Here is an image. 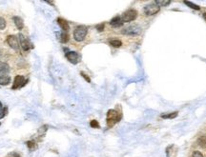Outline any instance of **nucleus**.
<instances>
[{
  "label": "nucleus",
  "instance_id": "obj_4",
  "mask_svg": "<svg viewBox=\"0 0 206 157\" xmlns=\"http://www.w3.org/2000/svg\"><path fill=\"white\" fill-rule=\"evenodd\" d=\"M159 10H160V8L157 5H156L155 3L149 4V5H146L144 7V14L148 15V16H151V15H154L159 13Z\"/></svg>",
  "mask_w": 206,
  "mask_h": 157
},
{
  "label": "nucleus",
  "instance_id": "obj_11",
  "mask_svg": "<svg viewBox=\"0 0 206 157\" xmlns=\"http://www.w3.org/2000/svg\"><path fill=\"white\" fill-rule=\"evenodd\" d=\"M177 154V150L175 145H171L170 147L166 148V155L167 157H176Z\"/></svg>",
  "mask_w": 206,
  "mask_h": 157
},
{
  "label": "nucleus",
  "instance_id": "obj_28",
  "mask_svg": "<svg viewBox=\"0 0 206 157\" xmlns=\"http://www.w3.org/2000/svg\"><path fill=\"white\" fill-rule=\"evenodd\" d=\"M81 74V75L83 76V77L86 79V81H87V82H89V83L91 82V79L88 77V76H87V74H84V72H81V74Z\"/></svg>",
  "mask_w": 206,
  "mask_h": 157
},
{
  "label": "nucleus",
  "instance_id": "obj_17",
  "mask_svg": "<svg viewBox=\"0 0 206 157\" xmlns=\"http://www.w3.org/2000/svg\"><path fill=\"white\" fill-rule=\"evenodd\" d=\"M156 5H157L159 8L160 7H165V6H168L169 4L171 3V1H169V0H166V1H164V0H156V1L154 2Z\"/></svg>",
  "mask_w": 206,
  "mask_h": 157
},
{
  "label": "nucleus",
  "instance_id": "obj_21",
  "mask_svg": "<svg viewBox=\"0 0 206 157\" xmlns=\"http://www.w3.org/2000/svg\"><path fill=\"white\" fill-rule=\"evenodd\" d=\"M184 4H186L187 6H189L191 9H194V10H197V11H199L200 10V6H197L196 5V4H194L192 2H189V1H184Z\"/></svg>",
  "mask_w": 206,
  "mask_h": 157
},
{
  "label": "nucleus",
  "instance_id": "obj_5",
  "mask_svg": "<svg viewBox=\"0 0 206 157\" xmlns=\"http://www.w3.org/2000/svg\"><path fill=\"white\" fill-rule=\"evenodd\" d=\"M141 33V29L140 27L139 26H136V25H133L126 28L122 31V34H126V35H131V36H135V35H139Z\"/></svg>",
  "mask_w": 206,
  "mask_h": 157
},
{
  "label": "nucleus",
  "instance_id": "obj_23",
  "mask_svg": "<svg viewBox=\"0 0 206 157\" xmlns=\"http://www.w3.org/2000/svg\"><path fill=\"white\" fill-rule=\"evenodd\" d=\"M90 125H91L92 128H99V124H98V121H96V120H92L91 123H90Z\"/></svg>",
  "mask_w": 206,
  "mask_h": 157
},
{
  "label": "nucleus",
  "instance_id": "obj_25",
  "mask_svg": "<svg viewBox=\"0 0 206 157\" xmlns=\"http://www.w3.org/2000/svg\"><path fill=\"white\" fill-rule=\"evenodd\" d=\"M27 146L29 147V148H35L36 145L34 141H29V142H27Z\"/></svg>",
  "mask_w": 206,
  "mask_h": 157
},
{
  "label": "nucleus",
  "instance_id": "obj_31",
  "mask_svg": "<svg viewBox=\"0 0 206 157\" xmlns=\"http://www.w3.org/2000/svg\"><path fill=\"white\" fill-rule=\"evenodd\" d=\"M203 18H204V19L206 20V13H205V14H203Z\"/></svg>",
  "mask_w": 206,
  "mask_h": 157
},
{
  "label": "nucleus",
  "instance_id": "obj_24",
  "mask_svg": "<svg viewBox=\"0 0 206 157\" xmlns=\"http://www.w3.org/2000/svg\"><path fill=\"white\" fill-rule=\"evenodd\" d=\"M7 112H8V108H4L1 110V112H0V119L3 118L4 116H5L7 114Z\"/></svg>",
  "mask_w": 206,
  "mask_h": 157
},
{
  "label": "nucleus",
  "instance_id": "obj_22",
  "mask_svg": "<svg viewBox=\"0 0 206 157\" xmlns=\"http://www.w3.org/2000/svg\"><path fill=\"white\" fill-rule=\"evenodd\" d=\"M6 28V20L3 17H0V30H4Z\"/></svg>",
  "mask_w": 206,
  "mask_h": 157
},
{
  "label": "nucleus",
  "instance_id": "obj_6",
  "mask_svg": "<svg viewBox=\"0 0 206 157\" xmlns=\"http://www.w3.org/2000/svg\"><path fill=\"white\" fill-rule=\"evenodd\" d=\"M7 43L11 49L14 50H18L19 49V43H18V38L15 35H9L7 37Z\"/></svg>",
  "mask_w": 206,
  "mask_h": 157
},
{
  "label": "nucleus",
  "instance_id": "obj_15",
  "mask_svg": "<svg viewBox=\"0 0 206 157\" xmlns=\"http://www.w3.org/2000/svg\"><path fill=\"white\" fill-rule=\"evenodd\" d=\"M58 39L61 43H67L69 41V34L66 33V31H63V33L59 34Z\"/></svg>",
  "mask_w": 206,
  "mask_h": 157
},
{
  "label": "nucleus",
  "instance_id": "obj_19",
  "mask_svg": "<svg viewBox=\"0 0 206 157\" xmlns=\"http://www.w3.org/2000/svg\"><path fill=\"white\" fill-rule=\"evenodd\" d=\"M10 71V67L6 63H0V72L1 74H5Z\"/></svg>",
  "mask_w": 206,
  "mask_h": 157
},
{
  "label": "nucleus",
  "instance_id": "obj_14",
  "mask_svg": "<svg viewBox=\"0 0 206 157\" xmlns=\"http://www.w3.org/2000/svg\"><path fill=\"white\" fill-rule=\"evenodd\" d=\"M13 20H14L15 26H17V28L18 30H22L23 29V28H24V22H23V20L21 18L18 17V16H14Z\"/></svg>",
  "mask_w": 206,
  "mask_h": 157
},
{
  "label": "nucleus",
  "instance_id": "obj_8",
  "mask_svg": "<svg viewBox=\"0 0 206 157\" xmlns=\"http://www.w3.org/2000/svg\"><path fill=\"white\" fill-rule=\"evenodd\" d=\"M67 59L70 61L72 64H78L79 62V54L75 51H69L66 54Z\"/></svg>",
  "mask_w": 206,
  "mask_h": 157
},
{
  "label": "nucleus",
  "instance_id": "obj_3",
  "mask_svg": "<svg viewBox=\"0 0 206 157\" xmlns=\"http://www.w3.org/2000/svg\"><path fill=\"white\" fill-rule=\"evenodd\" d=\"M137 17V11L136 10H128L126 11L125 13L122 14V16H121V18H122V21L125 23V22H132L134 21V20Z\"/></svg>",
  "mask_w": 206,
  "mask_h": 157
},
{
  "label": "nucleus",
  "instance_id": "obj_10",
  "mask_svg": "<svg viewBox=\"0 0 206 157\" xmlns=\"http://www.w3.org/2000/svg\"><path fill=\"white\" fill-rule=\"evenodd\" d=\"M123 21H122V18H121V16H116L113 18L111 21H110V24L112 27L114 28H119L123 25Z\"/></svg>",
  "mask_w": 206,
  "mask_h": 157
},
{
  "label": "nucleus",
  "instance_id": "obj_29",
  "mask_svg": "<svg viewBox=\"0 0 206 157\" xmlns=\"http://www.w3.org/2000/svg\"><path fill=\"white\" fill-rule=\"evenodd\" d=\"M96 29H98L99 31H102L104 30V24L102 23L101 25H98V26H96Z\"/></svg>",
  "mask_w": 206,
  "mask_h": 157
},
{
  "label": "nucleus",
  "instance_id": "obj_7",
  "mask_svg": "<svg viewBox=\"0 0 206 157\" xmlns=\"http://www.w3.org/2000/svg\"><path fill=\"white\" fill-rule=\"evenodd\" d=\"M26 84L25 79L22 75H17L14 78V85L11 87L13 90H17V88H20V87H23L24 85Z\"/></svg>",
  "mask_w": 206,
  "mask_h": 157
},
{
  "label": "nucleus",
  "instance_id": "obj_30",
  "mask_svg": "<svg viewBox=\"0 0 206 157\" xmlns=\"http://www.w3.org/2000/svg\"><path fill=\"white\" fill-rule=\"evenodd\" d=\"M2 110V104H1V102H0V111Z\"/></svg>",
  "mask_w": 206,
  "mask_h": 157
},
{
  "label": "nucleus",
  "instance_id": "obj_18",
  "mask_svg": "<svg viewBox=\"0 0 206 157\" xmlns=\"http://www.w3.org/2000/svg\"><path fill=\"white\" fill-rule=\"evenodd\" d=\"M197 144H199V146L200 148H206V137L205 136H200V137L197 139Z\"/></svg>",
  "mask_w": 206,
  "mask_h": 157
},
{
  "label": "nucleus",
  "instance_id": "obj_27",
  "mask_svg": "<svg viewBox=\"0 0 206 157\" xmlns=\"http://www.w3.org/2000/svg\"><path fill=\"white\" fill-rule=\"evenodd\" d=\"M47 131V126H44V127H41V128H39V130H38V132H39V133L40 134H43L44 133V132H45Z\"/></svg>",
  "mask_w": 206,
  "mask_h": 157
},
{
  "label": "nucleus",
  "instance_id": "obj_9",
  "mask_svg": "<svg viewBox=\"0 0 206 157\" xmlns=\"http://www.w3.org/2000/svg\"><path fill=\"white\" fill-rule=\"evenodd\" d=\"M18 37H19V42H20V46H21V48L24 50V51H29L30 50V42H29V40H27L24 36L21 34H18Z\"/></svg>",
  "mask_w": 206,
  "mask_h": 157
},
{
  "label": "nucleus",
  "instance_id": "obj_16",
  "mask_svg": "<svg viewBox=\"0 0 206 157\" xmlns=\"http://www.w3.org/2000/svg\"><path fill=\"white\" fill-rule=\"evenodd\" d=\"M109 43H110V45L114 48H119V47H121V45H122V42L118 39H112L109 41Z\"/></svg>",
  "mask_w": 206,
  "mask_h": 157
},
{
  "label": "nucleus",
  "instance_id": "obj_32",
  "mask_svg": "<svg viewBox=\"0 0 206 157\" xmlns=\"http://www.w3.org/2000/svg\"><path fill=\"white\" fill-rule=\"evenodd\" d=\"M0 125H1V123H0Z\"/></svg>",
  "mask_w": 206,
  "mask_h": 157
},
{
  "label": "nucleus",
  "instance_id": "obj_1",
  "mask_svg": "<svg viewBox=\"0 0 206 157\" xmlns=\"http://www.w3.org/2000/svg\"><path fill=\"white\" fill-rule=\"evenodd\" d=\"M121 119V113L116 110H109L107 112V126L108 128L114 127L116 123H118Z\"/></svg>",
  "mask_w": 206,
  "mask_h": 157
},
{
  "label": "nucleus",
  "instance_id": "obj_26",
  "mask_svg": "<svg viewBox=\"0 0 206 157\" xmlns=\"http://www.w3.org/2000/svg\"><path fill=\"white\" fill-rule=\"evenodd\" d=\"M192 157H203V155H202V153H201L200 151H194V152H193Z\"/></svg>",
  "mask_w": 206,
  "mask_h": 157
},
{
  "label": "nucleus",
  "instance_id": "obj_13",
  "mask_svg": "<svg viewBox=\"0 0 206 157\" xmlns=\"http://www.w3.org/2000/svg\"><path fill=\"white\" fill-rule=\"evenodd\" d=\"M10 82H11V77L9 75H6V74L0 75V85L7 86V85H9Z\"/></svg>",
  "mask_w": 206,
  "mask_h": 157
},
{
  "label": "nucleus",
  "instance_id": "obj_12",
  "mask_svg": "<svg viewBox=\"0 0 206 157\" xmlns=\"http://www.w3.org/2000/svg\"><path fill=\"white\" fill-rule=\"evenodd\" d=\"M57 23H58V25L60 26V28L63 30V31H67L70 30V26H69V23L66 21L65 19H63V18H57Z\"/></svg>",
  "mask_w": 206,
  "mask_h": 157
},
{
  "label": "nucleus",
  "instance_id": "obj_2",
  "mask_svg": "<svg viewBox=\"0 0 206 157\" xmlns=\"http://www.w3.org/2000/svg\"><path fill=\"white\" fill-rule=\"evenodd\" d=\"M87 28L85 26H78L75 29L74 31V38L78 42H81L85 39L86 35H87Z\"/></svg>",
  "mask_w": 206,
  "mask_h": 157
},
{
  "label": "nucleus",
  "instance_id": "obj_20",
  "mask_svg": "<svg viewBox=\"0 0 206 157\" xmlns=\"http://www.w3.org/2000/svg\"><path fill=\"white\" fill-rule=\"evenodd\" d=\"M177 116V112H171V113H165L161 115V118H164V119H173Z\"/></svg>",
  "mask_w": 206,
  "mask_h": 157
}]
</instances>
